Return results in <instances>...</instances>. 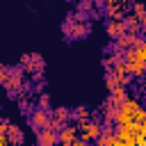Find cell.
Wrapping results in <instances>:
<instances>
[{
	"mask_svg": "<svg viewBox=\"0 0 146 146\" xmlns=\"http://www.w3.org/2000/svg\"><path fill=\"white\" fill-rule=\"evenodd\" d=\"M71 119H73L75 123H82V121H87V119H91V110H89L87 105H80V107H75V110H71Z\"/></svg>",
	"mask_w": 146,
	"mask_h": 146,
	"instance_id": "2e32d148",
	"label": "cell"
},
{
	"mask_svg": "<svg viewBox=\"0 0 146 146\" xmlns=\"http://www.w3.org/2000/svg\"><path fill=\"white\" fill-rule=\"evenodd\" d=\"M57 144H59V135L55 130L46 128V130L36 132V146H57Z\"/></svg>",
	"mask_w": 146,
	"mask_h": 146,
	"instance_id": "7c38bea8",
	"label": "cell"
},
{
	"mask_svg": "<svg viewBox=\"0 0 146 146\" xmlns=\"http://www.w3.org/2000/svg\"><path fill=\"white\" fill-rule=\"evenodd\" d=\"M36 110H46V112H50L52 107H50V96L43 91L39 98H36Z\"/></svg>",
	"mask_w": 146,
	"mask_h": 146,
	"instance_id": "d6986e66",
	"label": "cell"
},
{
	"mask_svg": "<svg viewBox=\"0 0 146 146\" xmlns=\"http://www.w3.org/2000/svg\"><path fill=\"white\" fill-rule=\"evenodd\" d=\"M123 25H125V30H128L130 34H137V32L141 30V21H139L132 11H128V14L123 16Z\"/></svg>",
	"mask_w": 146,
	"mask_h": 146,
	"instance_id": "9a60e30c",
	"label": "cell"
},
{
	"mask_svg": "<svg viewBox=\"0 0 146 146\" xmlns=\"http://www.w3.org/2000/svg\"><path fill=\"white\" fill-rule=\"evenodd\" d=\"M23 68L21 66H0V84L9 91V96H16V91L21 94L23 89Z\"/></svg>",
	"mask_w": 146,
	"mask_h": 146,
	"instance_id": "7a4b0ae2",
	"label": "cell"
},
{
	"mask_svg": "<svg viewBox=\"0 0 146 146\" xmlns=\"http://www.w3.org/2000/svg\"><path fill=\"white\" fill-rule=\"evenodd\" d=\"M57 146H68V144H57Z\"/></svg>",
	"mask_w": 146,
	"mask_h": 146,
	"instance_id": "484cf974",
	"label": "cell"
},
{
	"mask_svg": "<svg viewBox=\"0 0 146 146\" xmlns=\"http://www.w3.org/2000/svg\"><path fill=\"white\" fill-rule=\"evenodd\" d=\"M107 146H123V144H121V141H119V139H116V135H114V139H112V141H110V144H107Z\"/></svg>",
	"mask_w": 146,
	"mask_h": 146,
	"instance_id": "cb8c5ba5",
	"label": "cell"
},
{
	"mask_svg": "<svg viewBox=\"0 0 146 146\" xmlns=\"http://www.w3.org/2000/svg\"><path fill=\"white\" fill-rule=\"evenodd\" d=\"M139 21H141V30H144V32H146V11H144V14H141V16H139Z\"/></svg>",
	"mask_w": 146,
	"mask_h": 146,
	"instance_id": "603a6c76",
	"label": "cell"
},
{
	"mask_svg": "<svg viewBox=\"0 0 146 146\" xmlns=\"http://www.w3.org/2000/svg\"><path fill=\"white\" fill-rule=\"evenodd\" d=\"M50 119H52L50 112H46V110H36V107H34V110L30 112V116H27L30 128H32L34 132H41V130L50 128Z\"/></svg>",
	"mask_w": 146,
	"mask_h": 146,
	"instance_id": "52a82bcc",
	"label": "cell"
},
{
	"mask_svg": "<svg viewBox=\"0 0 146 146\" xmlns=\"http://www.w3.org/2000/svg\"><path fill=\"white\" fill-rule=\"evenodd\" d=\"M103 7H105V11H107L105 18H119V21H121V18L130 11V5H128V2H114V0H110V2H105Z\"/></svg>",
	"mask_w": 146,
	"mask_h": 146,
	"instance_id": "8fae6325",
	"label": "cell"
},
{
	"mask_svg": "<svg viewBox=\"0 0 146 146\" xmlns=\"http://www.w3.org/2000/svg\"><path fill=\"white\" fill-rule=\"evenodd\" d=\"M114 135H116V139L123 146H137V141H139V125H116Z\"/></svg>",
	"mask_w": 146,
	"mask_h": 146,
	"instance_id": "5b68a950",
	"label": "cell"
},
{
	"mask_svg": "<svg viewBox=\"0 0 146 146\" xmlns=\"http://www.w3.org/2000/svg\"><path fill=\"white\" fill-rule=\"evenodd\" d=\"M141 41H144V46H146V36H144V39H141Z\"/></svg>",
	"mask_w": 146,
	"mask_h": 146,
	"instance_id": "d4e9b609",
	"label": "cell"
},
{
	"mask_svg": "<svg viewBox=\"0 0 146 146\" xmlns=\"http://www.w3.org/2000/svg\"><path fill=\"white\" fill-rule=\"evenodd\" d=\"M50 114H52V119H50V130H55V132L64 130V128L68 125V121H71V110H68V107H55Z\"/></svg>",
	"mask_w": 146,
	"mask_h": 146,
	"instance_id": "9c48e42d",
	"label": "cell"
},
{
	"mask_svg": "<svg viewBox=\"0 0 146 146\" xmlns=\"http://www.w3.org/2000/svg\"><path fill=\"white\" fill-rule=\"evenodd\" d=\"M130 78H144L146 75V64H128Z\"/></svg>",
	"mask_w": 146,
	"mask_h": 146,
	"instance_id": "ac0fdd59",
	"label": "cell"
},
{
	"mask_svg": "<svg viewBox=\"0 0 146 146\" xmlns=\"http://www.w3.org/2000/svg\"><path fill=\"white\" fill-rule=\"evenodd\" d=\"M7 137H9V144H11V146H23V144H25V132H23L16 123H9Z\"/></svg>",
	"mask_w": 146,
	"mask_h": 146,
	"instance_id": "4fadbf2b",
	"label": "cell"
},
{
	"mask_svg": "<svg viewBox=\"0 0 146 146\" xmlns=\"http://www.w3.org/2000/svg\"><path fill=\"white\" fill-rule=\"evenodd\" d=\"M110 98L116 103V105H123L130 96H128V87H116L114 91H110Z\"/></svg>",
	"mask_w": 146,
	"mask_h": 146,
	"instance_id": "e0dca14e",
	"label": "cell"
},
{
	"mask_svg": "<svg viewBox=\"0 0 146 146\" xmlns=\"http://www.w3.org/2000/svg\"><path fill=\"white\" fill-rule=\"evenodd\" d=\"M0 146H11V144H9V137H7V135H0Z\"/></svg>",
	"mask_w": 146,
	"mask_h": 146,
	"instance_id": "44dd1931",
	"label": "cell"
},
{
	"mask_svg": "<svg viewBox=\"0 0 146 146\" xmlns=\"http://www.w3.org/2000/svg\"><path fill=\"white\" fill-rule=\"evenodd\" d=\"M105 75H110L119 87H128L130 84V71H128V64H125V59H119L116 64H114V68L110 71V73H105Z\"/></svg>",
	"mask_w": 146,
	"mask_h": 146,
	"instance_id": "ba28073f",
	"label": "cell"
},
{
	"mask_svg": "<svg viewBox=\"0 0 146 146\" xmlns=\"http://www.w3.org/2000/svg\"><path fill=\"white\" fill-rule=\"evenodd\" d=\"M23 146H32V144H23Z\"/></svg>",
	"mask_w": 146,
	"mask_h": 146,
	"instance_id": "4316f807",
	"label": "cell"
},
{
	"mask_svg": "<svg viewBox=\"0 0 146 146\" xmlns=\"http://www.w3.org/2000/svg\"><path fill=\"white\" fill-rule=\"evenodd\" d=\"M21 68H23L25 73H32L34 78H41V73H43L46 64H43L41 55H36V52H30V55H25V57H23V62H21Z\"/></svg>",
	"mask_w": 146,
	"mask_h": 146,
	"instance_id": "8992f818",
	"label": "cell"
},
{
	"mask_svg": "<svg viewBox=\"0 0 146 146\" xmlns=\"http://www.w3.org/2000/svg\"><path fill=\"white\" fill-rule=\"evenodd\" d=\"M116 125H141L146 123V107L137 98H128L116 112Z\"/></svg>",
	"mask_w": 146,
	"mask_h": 146,
	"instance_id": "6da1fadb",
	"label": "cell"
},
{
	"mask_svg": "<svg viewBox=\"0 0 146 146\" xmlns=\"http://www.w3.org/2000/svg\"><path fill=\"white\" fill-rule=\"evenodd\" d=\"M89 23L82 18V16H75V14H71L68 18H66V23H64V34L68 36V39H84L87 34H89Z\"/></svg>",
	"mask_w": 146,
	"mask_h": 146,
	"instance_id": "277c9868",
	"label": "cell"
},
{
	"mask_svg": "<svg viewBox=\"0 0 146 146\" xmlns=\"http://www.w3.org/2000/svg\"><path fill=\"white\" fill-rule=\"evenodd\" d=\"M105 32H107V36L110 39H114V41H119L121 36H125V25H123V18L119 21V18H105Z\"/></svg>",
	"mask_w": 146,
	"mask_h": 146,
	"instance_id": "30bf717a",
	"label": "cell"
},
{
	"mask_svg": "<svg viewBox=\"0 0 146 146\" xmlns=\"http://www.w3.org/2000/svg\"><path fill=\"white\" fill-rule=\"evenodd\" d=\"M59 135V144H73L75 139H78V128H75V123H68L64 130H59L57 132Z\"/></svg>",
	"mask_w": 146,
	"mask_h": 146,
	"instance_id": "5bb4252c",
	"label": "cell"
},
{
	"mask_svg": "<svg viewBox=\"0 0 146 146\" xmlns=\"http://www.w3.org/2000/svg\"><path fill=\"white\" fill-rule=\"evenodd\" d=\"M75 128H78V137L82 139V141H87V144H96L98 141V137L103 135V130H105V125L100 123V121H96V119H87V121H82V123H75Z\"/></svg>",
	"mask_w": 146,
	"mask_h": 146,
	"instance_id": "3957f363",
	"label": "cell"
},
{
	"mask_svg": "<svg viewBox=\"0 0 146 146\" xmlns=\"http://www.w3.org/2000/svg\"><path fill=\"white\" fill-rule=\"evenodd\" d=\"M68 146H89V144H87V141H82V139H80V137H78V139H75V141H73V144H68Z\"/></svg>",
	"mask_w": 146,
	"mask_h": 146,
	"instance_id": "7402d4cb",
	"label": "cell"
},
{
	"mask_svg": "<svg viewBox=\"0 0 146 146\" xmlns=\"http://www.w3.org/2000/svg\"><path fill=\"white\" fill-rule=\"evenodd\" d=\"M137 146H146V123L139 125V141H137Z\"/></svg>",
	"mask_w": 146,
	"mask_h": 146,
	"instance_id": "ffe728a7",
	"label": "cell"
}]
</instances>
